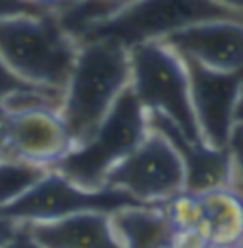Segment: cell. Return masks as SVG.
<instances>
[{"label": "cell", "mask_w": 243, "mask_h": 248, "mask_svg": "<svg viewBox=\"0 0 243 248\" xmlns=\"http://www.w3.org/2000/svg\"><path fill=\"white\" fill-rule=\"evenodd\" d=\"M48 167L14 155H0V208L17 201L48 174Z\"/></svg>", "instance_id": "cell-15"}, {"label": "cell", "mask_w": 243, "mask_h": 248, "mask_svg": "<svg viewBox=\"0 0 243 248\" xmlns=\"http://www.w3.org/2000/svg\"><path fill=\"white\" fill-rule=\"evenodd\" d=\"M99 2H104V4H108V6H112V10H118L122 4H125L127 0H99Z\"/></svg>", "instance_id": "cell-24"}, {"label": "cell", "mask_w": 243, "mask_h": 248, "mask_svg": "<svg viewBox=\"0 0 243 248\" xmlns=\"http://www.w3.org/2000/svg\"><path fill=\"white\" fill-rule=\"evenodd\" d=\"M110 226L122 248H173L179 239L162 203L120 208L110 214Z\"/></svg>", "instance_id": "cell-13"}, {"label": "cell", "mask_w": 243, "mask_h": 248, "mask_svg": "<svg viewBox=\"0 0 243 248\" xmlns=\"http://www.w3.org/2000/svg\"><path fill=\"white\" fill-rule=\"evenodd\" d=\"M127 2H129V0H127Z\"/></svg>", "instance_id": "cell-27"}, {"label": "cell", "mask_w": 243, "mask_h": 248, "mask_svg": "<svg viewBox=\"0 0 243 248\" xmlns=\"http://www.w3.org/2000/svg\"><path fill=\"white\" fill-rule=\"evenodd\" d=\"M129 87L142 108L167 116L190 140L203 142L190 101L188 72L181 57L163 42L150 40L129 47Z\"/></svg>", "instance_id": "cell-5"}, {"label": "cell", "mask_w": 243, "mask_h": 248, "mask_svg": "<svg viewBox=\"0 0 243 248\" xmlns=\"http://www.w3.org/2000/svg\"><path fill=\"white\" fill-rule=\"evenodd\" d=\"M103 187H116L141 203L158 205L184 189V167L171 142L150 129L141 144L108 170Z\"/></svg>", "instance_id": "cell-7"}, {"label": "cell", "mask_w": 243, "mask_h": 248, "mask_svg": "<svg viewBox=\"0 0 243 248\" xmlns=\"http://www.w3.org/2000/svg\"><path fill=\"white\" fill-rule=\"evenodd\" d=\"M146 205L116 187L86 189L65 178L55 169H50L48 174L35 187H31L17 201L0 208V216L16 222H52L65 216L80 212H104L112 214L120 208Z\"/></svg>", "instance_id": "cell-6"}, {"label": "cell", "mask_w": 243, "mask_h": 248, "mask_svg": "<svg viewBox=\"0 0 243 248\" xmlns=\"http://www.w3.org/2000/svg\"><path fill=\"white\" fill-rule=\"evenodd\" d=\"M0 142L2 154L48 169L74 148L59 108L52 106L0 110Z\"/></svg>", "instance_id": "cell-8"}, {"label": "cell", "mask_w": 243, "mask_h": 248, "mask_svg": "<svg viewBox=\"0 0 243 248\" xmlns=\"http://www.w3.org/2000/svg\"><path fill=\"white\" fill-rule=\"evenodd\" d=\"M16 229H17V224H16V222H12V220L0 216V248L4 247V245L16 235Z\"/></svg>", "instance_id": "cell-21"}, {"label": "cell", "mask_w": 243, "mask_h": 248, "mask_svg": "<svg viewBox=\"0 0 243 248\" xmlns=\"http://www.w3.org/2000/svg\"><path fill=\"white\" fill-rule=\"evenodd\" d=\"M129 80V49L123 44L108 38L78 44L59 108L74 146L93 135Z\"/></svg>", "instance_id": "cell-1"}, {"label": "cell", "mask_w": 243, "mask_h": 248, "mask_svg": "<svg viewBox=\"0 0 243 248\" xmlns=\"http://www.w3.org/2000/svg\"><path fill=\"white\" fill-rule=\"evenodd\" d=\"M224 6H230V8H236V10H242L243 12V0H217Z\"/></svg>", "instance_id": "cell-23"}, {"label": "cell", "mask_w": 243, "mask_h": 248, "mask_svg": "<svg viewBox=\"0 0 243 248\" xmlns=\"http://www.w3.org/2000/svg\"><path fill=\"white\" fill-rule=\"evenodd\" d=\"M33 89H40V85H35V83L21 80L17 74H14L10 70V66L0 57V108L8 103L10 99H14L16 95L33 91Z\"/></svg>", "instance_id": "cell-17"}, {"label": "cell", "mask_w": 243, "mask_h": 248, "mask_svg": "<svg viewBox=\"0 0 243 248\" xmlns=\"http://www.w3.org/2000/svg\"><path fill=\"white\" fill-rule=\"evenodd\" d=\"M160 42L177 55L207 68L221 72L243 70V21H203L175 31Z\"/></svg>", "instance_id": "cell-10"}, {"label": "cell", "mask_w": 243, "mask_h": 248, "mask_svg": "<svg viewBox=\"0 0 243 248\" xmlns=\"http://www.w3.org/2000/svg\"><path fill=\"white\" fill-rule=\"evenodd\" d=\"M25 226L44 248H122L110 226V214L104 212H80Z\"/></svg>", "instance_id": "cell-12"}, {"label": "cell", "mask_w": 243, "mask_h": 248, "mask_svg": "<svg viewBox=\"0 0 243 248\" xmlns=\"http://www.w3.org/2000/svg\"><path fill=\"white\" fill-rule=\"evenodd\" d=\"M150 129L163 135L184 167V189L192 193H205L209 189L232 186L234 159L230 146L211 148L205 142L190 140L177 125L160 112H148Z\"/></svg>", "instance_id": "cell-11"}, {"label": "cell", "mask_w": 243, "mask_h": 248, "mask_svg": "<svg viewBox=\"0 0 243 248\" xmlns=\"http://www.w3.org/2000/svg\"><path fill=\"white\" fill-rule=\"evenodd\" d=\"M242 193H243V191H242ZM240 248H243V239H242V243H240Z\"/></svg>", "instance_id": "cell-25"}, {"label": "cell", "mask_w": 243, "mask_h": 248, "mask_svg": "<svg viewBox=\"0 0 243 248\" xmlns=\"http://www.w3.org/2000/svg\"><path fill=\"white\" fill-rule=\"evenodd\" d=\"M230 152L234 159V176H232V187L243 191V125H236L230 139Z\"/></svg>", "instance_id": "cell-18"}, {"label": "cell", "mask_w": 243, "mask_h": 248, "mask_svg": "<svg viewBox=\"0 0 243 248\" xmlns=\"http://www.w3.org/2000/svg\"><path fill=\"white\" fill-rule=\"evenodd\" d=\"M181 59L188 72L190 101L203 142L211 148H228L234 131V108L243 83V70L221 72L188 57Z\"/></svg>", "instance_id": "cell-9"}, {"label": "cell", "mask_w": 243, "mask_h": 248, "mask_svg": "<svg viewBox=\"0 0 243 248\" xmlns=\"http://www.w3.org/2000/svg\"><path fill=\"white\" fill-rule=\"evenodd\" d=\"M163 212L171 220L177 233H200L203 224V207L200 193L182 189L181 193L162 203Z\"/></svg>", "instance_id": "cell-16"}, {"label": "cell", "mask_w": 243, "mask_h": 248, "mask_svg": "<svg viewBox=\"0 0 243 248\" xmlns=\"http://www.w3.org/2000/svg\"><path fill=\"white\" fill-rule=\"evenodd\" d=\"M46 10L29 0H0V19H12L23 16H40Z\"/></svg>", "instance_id": "cell-19"}, {"label": "cell", "mask_w": 243, "mask_h": 248, "mask_svg": "<svg viewBox=\"0 0 243 248\" xmlns=\"http://www.w3.org/2000/svg\"><path fill=\"white\" fill-rule=\"evenodd\" d=\"M0 155H2V142H0Z\"/></svg>", "instance_id": "cell-26"}, {"label": "cell", "mask_w": 243, "mask_h": 248, "mask_svg": "<svg viewBox=\"0 0 243 248\" xmlns=\"http://www.w3.org/2000/svg\"><path fill=\"white\" fill-rule=\"evenodd\" d=\"M215 19L243 21V12L217 0H129L87 27L80 34L78 44L108 38L129 49L135 44L162 40L184 27Z\"/></svg>", "instance_id": "cell-4"}, {"label": "cell", "mask_w": 243, "mask_h": 248, "mask_svg": "<svg viewBox=\"0 0 243 248\" xmlns=\"http://www.w3.org/2000/svg\"><path fill=\"white\" fill-rule=\"evenodd\" d=\"M203 239L221 248H240L243 239V193L236 187H217L200 193Z\"/></svg>", "instance_id": "cell-14"}, {"label": "cell", "mask_w": 243, "mask_h": 248, "mask_svg": "<svg viewBox=\"0 0 243 248\" xmlns=\"http://www.w3.org/2000/svg\"><path fill=\"white\" fill-rule=\"evenodd\" d=\"M148 112L127 85L93 135L76 144L52 169L86 189L104 186L108 170L129 155L148 135Z\"/></svg>", "instance_id": "cell-3"}, {"label": "cell", "mask_w": 243, "mask_h": 248, "mask_svg": "<svg viewBox=\"0 0 243 248\" xmlns=\"http://www.w3.org/2000/svg\"><path fill=\"white\" fill-rule=\"evenodd\" d=\"M2 248H44L42 245H38L33 235L29 233V229L25 224H17V229H16V235L4 245Z\"/></svg>", "instance_id": "cell-20"}, {"label": "cell", "mask_w": 243, "mask_h": 248, "mask_svg": "<svg viewBox=\"0 0 243 248\" xmlns=\"http://www.w3.org/2000/svg\"><path fill=\"white\" fill-rule=\"evenodd\" d=\"M29 2H33L35 6H38L46 12H55L65 0H29Z\"/></svg>", "instance_id": "cell-22"}, {"label": "cell", "mask_w": 243, "mask_h": 248, "mask_svg": "<svg viewBox=\"0 0 243 248\" xmlns=\"http://www.w3.org/2000/svg\"><path fill=\"white\" fill-rule=\"evenodd\" d=\"M78 53V42L55 12L0 19V57L21 80L65 91Z\"/></svg>", "instance_id": "cell-2"}]
</instances>
